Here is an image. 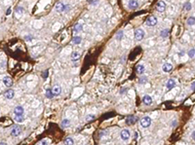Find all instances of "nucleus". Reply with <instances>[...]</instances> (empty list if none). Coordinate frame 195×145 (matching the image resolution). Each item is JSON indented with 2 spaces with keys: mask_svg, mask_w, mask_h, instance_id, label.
<instances>
[{
  "mask_svg": "<svg viewBox=\"0 0 195 145\" xmlns=\"http://www.w3.org/2000/svg\"><path fill=\"white\" fill-rule=\"evenodd\" d=\"M37 145H48V143H47L46 140H42V141H39V142L37 143Z\"/></svg>",
  "mask_w": 195,
  "mask_h": 145,
  "instance_id": "obj_32",
  "label": "nucleus"
},
{
  "mask_svg": "<svg viewBox=\"0 0 195 145\" xmlns=\"http://www.w3.org/2000/svg\"><path fill=\"white\" fill-rule=\"evenodd\" d=\"M191 87H192L193 89H195V82H193V83L191 84Z\"/></svg>",
  "mask_w": 195,
  "mask_h": 145,
  "instance_id": "obj_39",
  "label": "nucleus"
},
{
  "mask_svg": "<svg viewBox=\"0 0 195 145\" xmlns=\"http://www.w3.org/2000/svg\"><path fill=\"white\" fill-rule=\"evenodd\" d=\"M143 101L146 105H150L152 103V97H150L149 95H146L145 97H143Z\"/></svg>",
  "mask_w": 195,
  "mask_h": 145,
  "instance_id": "obj_12",
  "label": "nucleus"
},
{
  "mask_svg": "<svg viewBox=\"0 0 195 145\" xmlns=\"http://www.w3.org/2000/svg\"><path fill=\"white\" fill-rule=\"evenodd\" d=\"M146 81H147V78L146 77H142L140 79V84H146Z\"/></svg>",
  "mask_w": 195,
  "mask_h": 145,
  "instance_id": "obj_31",
  "label": "nucleus"
},
{
  "mask_svg": "<svg viewBox=\"0 0 195 145\" xmlns=\"http://www.w3.org/2000/svg\"><path fill=\"white\" fill-rule=\"evenodd\" d=\"M70 124V121L68 120V119H65L64 121H63V123H62V126L63 127H65V126H68Z\"/></svg>",
  "mask_w": 195,
  "mask_h": 145,
  "instance_id": "obj_29",
  "label": "nucleus"
},
{
  "mask_svg": "<svg viewBox=\"0 0 195 145\" xmlns=\"http://www.w3.org/2000/svg\"><path fill=\"white\" fill-rule=\"evenodd\" d=\"M65 5H64L63 3H57V5L55 7V9H56L57 12H64L65 11Z\"/></svg>",
  "mask_w": 195,
  "mask_h": 145,
  "instance_id": "obj_17",
  "label": "nucleus"
},
{
  "mask_svg": "<svg viewBox=\"0 0 195 145\" xmlns=\"http://www.w3.org/2000/svg\"><path fill=\"white\" fill-rule=\"evenodd\" d=\"M156 23H157V19H156L154 16L149 17V18L147 19V21H146V24L149 25V26H154Z\"/></svg>",
  "mask_w": 195,
  "mask_h": 145,
  "instance_id": "obj_4",
  "label": "nucleus"
},
{
  "mask_svg": "<svg viewBox=\"0 0 195 145\" xmlns=\"http://www.w3.org/2000/svg\"><path fill=\"white\" fill-rule=\"evenodd\" d=\"M128 7L132 10H135L139 7V2L137 0H130L129 3H128Z\"/></svg>",
  "mask_w": 195,
  "mask_h": 145,
  "instance_id": "obj_9",
  "label": "nucleus"
},
{
  "mask_svg": "<svg viewBox=\"0 0 195 145\" xmlns=\"http://www.w3.org/2000/svg\"><path fill=\"white\" fill-rule=\"evenodd\" d=\"M191 137H192V139H193V140L195 141V130L193 131V132H192V133H191Z\"/></svg>",
  "mask_w": 195,
  "mask_h": 145,
  "instance_id": "obj_37",
  "label": "nucleus"
},
{
  "mask_svg": "<svg viewBox=\"0 0 195 145\" xmlns=\"http://www.w3.org/2000/svg\"><path fill=\"white\" fill-rule=\"evenodd\" d=\"M71 58H72V61L73 62H76V61H78L80 59V54L77 53V52H74V53H72Z\"/></svg>",
  "mask_w": 195,
  "mask_h": 145,
  "instance_id": "obj_20",
  "label": "nucleus"
},
{
  "mask_svg": "<svg viewBox=\"0 0 195 145\" xmlns=\"http://www.w3.org/2000/svg\"><path fill=\"white\" fill-rule=\"evenodd\" d=\"M187 55H188L189 58H195V49L189 50V52L187 53Z\"/></svg>",
  "mask_w": 195,
  "mask_h": 145,
  "instance_id": "obj_28",
  "label": "nucleus"
},
{
  "mask_svg": "<svg viewBox=\"0 0 195 145\" xmlns=\"http://www.w3.org/2000/svg\"><path fill=\"white\" fill-rule=\"evenodd\" d=\"M82 41L81 37H79V36H74L73 37V39H72V43L73 44H75V45H78V44H80Z\"/></svg>",
  "mask_w": 195,
  "mask_h": 145,
  "instance_id": "obj_19",
  "label": "nucleus"
},
{
  "mask_svg": "<svg viewBox=\"0 0 195 145\" xmlns=\"http://www.w3.org/2000/svg\"><path fill=\"white\" fill-rule=\"evenodd\" d=\"M145 70H146V67L144 64H139L136 67V71H137L138 74H143L145 72Z\"/></svg>",
  "mask_w": 195,
  "mask_h": 145,
  "instance_id": "obj_16",
  "label": "nucleus"
},
{
  "mask_svg": "<svg viewBox=\"0 0 195 145\" xmlns=\"http://www.w3.org/2000/svg\"><path fill=\"white\" fill-rule=\"evenodd\" d=\"M23 12H24V8H22V7H18V8L16 9V13L18 14V15H19V14H20V15H22V14H23Z\"/></svg>",
  "mask_w": 195,
  "mask_h": 145,
  "instance_id": "obj_30",
  "label": "nucleus"
},
{
  "mask_svg": "<svg viewBox=\"0 0 195 145\" xmlns=\"http://www.w3.org/2000/svg\"><path fill=\"white\" fill-rule=\"evenodd\" d=\"M10 13H11V9L9 8V9L7 10V13H6V14H7V15H10Z\"/></svg>",
  "mask_w": 195,
  "mask_h": 145,
  "instance_id": "obj_38",
  "label": "nucleus"
},
{
  "mask_svg": "<svg viewBox=\"0 0 195 145\" xmlns=\"http://www.w3.org/2000/svg\"><path fill=\"white\" fill-rule=\"evenodd\" d=\"M0 145H7V144H6L5 142H1V143H0Z\"/></svg>",
  "mask_w": 195,
  "mask_h": 145,
  "instance_id": "obj_40",
  "label": "nucleus"
},
{
  "mask_svg": "<svg viewBox=\"0 0 195 145\" xmlns=\"http://www.w3.org/2000/svg\"><path fill=\"white\" fill-rule=\"evenodd\" d=\"M138 121V118L137 117H135V116H129L127 119H126V124L127 125H129V126H131V125H134L136 122Z\"/></svg>",
  "mask_w": 195,
  "mask_h": 145,
  "instance_id": "obj_7",
  "label": "nucleus"
},
{
  "mask_svg": "<svg viewBox=\"0 0 195 145\" xmlns=\"http://www.w3.org/2000/svg\"><path fill=\"white\" fill-rule=\"evenodd\" d=\"M52 92H53V94H54L55 96H59V95L62 93V88H61L60 86L56 85V86H54V87H53Z\"/></svg>",
  "mask_w": 195,
  "mask_h": 145,
  "instance_id": "obj_13",
  "label": "nucleus"
},
{
  "mask_svg": "<svg viewBox=\"0 0 195 145\" xmlns=\"http://www.w3.org/2000/svg\"><path fill=\"white\" fill-rule=\"evenodd\" d=\"M160 35H161L162 37H164V38L168 37V35H169V29H164V30H162L161 33H160Z\"/></svg>",
  "mask_w": 195,
  "mask_h": 145,
  "instance_id": "obj_27",
  "label": "nucleus"
},
{
  "mask_svg": "<svg viewBox=\"0 0 195 145\" xmlns=\"http://www.w3.org/2000/svg\"><path fill=\"white\" fill-rule=\"evenodd\" d=\"M145 31L142 29V28H138V29H136V31H135V38H136V40L137 41H141V40H143L144 39V37H145Z\"/></svg>",
  "mask_w": 195,
  "mask_h": 145,
  "instance_id": "obj_2",
  "label": "nucleus"
},
{
  "mask_svg": "<svg viewBox=\"0 0 195 145\" xmlns=\"http://www.w3.org/2000/svg\"><path fill=\"white\" fill-rule=\"evenodd\" d=\"M187 24L188 25H193L195 24V17H190V18H188V20H187Z\"/></svg>",
  "mask_w": 195,
  "mask_h": 145,
  "instance_id": "obj_22",
  "label": "nucleus"
},
{
  "mask_svg": "<svg viewBox=\"0 0 195 145\" xmlns=\"http://www.w3.org/2000/svg\"><path fill=\"white\" fill-rule=\"evenodd\" d=\"M22 132V129L21 127H18V126H15L13 129H12V131H11V134L13 136H19L20 133Z\"/></svg>",
  "mask_w": 195,
  "mask_h": 145,
  "instance_id": "obj_8",
  "label": "nucleus"
},
{
  "mask_svg": "<svg viewBox=\"0 0 195 145\" xmlns=\"http://www.w3.org/2000/svg\"><path fill=\"white\" fill-rule=\"evenodd\" d=\"M73 144H74V141H73V139H72L71 137H67V138H65V145H73Z\"/></svg>",
  "mask_w": 195,
  "mask_h": 145,
  "instance_id": "obj_21",
  "label": "nucleus"
},
{
  "mask_svg": "<svg viewBox=\"0 0 195 145\" xmlns=\"http://www.w3.org/2000/svg\"><path fill=\"white\" fill-rule=\"evenodd\" d=\"M15 121H16L17 123H23L24 121V117L23 116H17L15 117V119H14Z\"/></svg>",
  "mask_w": 195,
  "mask_h": 145,
  "instance_id": "obj_24",
  "label": "nucleus"
},
{
  "mask_svg": "<svg viewBox=\"0 0 195 145\" xmlns=\"http://www.w3.org/2000/svg\"><path fill=\"white\" fill-rule=\"evenodd\" d=\"M175 86H176V81L174 80V79H169V80H168L167 85H166V87H167L168 90H172Z\"/></svg>",
  "mask_w": 195,
  "mask_h": 145,
  "instance_id": "obj_15",
  "label": "nucleus"
},
{
  "mask_svg": "<svg viewBox=\"0 0 195 145\" xmlns=\"http://www.w3.org/2000/svg\"><path fill=\"white\" fill-rule=\"evenodd\" d=\"M5 97L7 98V99H12L13 97H14V96H15V92H14V90H8L6 93H5Z\"/></svg>",
  "mask_w": 195,
  "mask_h": 145,
  "instance_id": "obj_14",
  "label": "nucleus"
},
{
  "mask_svg": "<svg viewBox=\"0 0 195 145\" xmlns=\"http://www.w3.org/2000/svg\"><path fill=\"white\" fill-rule=\"evenodd\" d=\"M3 83H4V85H5L6 87H12L13 84H14L12 78H11V77H8V76H6V77L3 78Z\"/></svg>",
  "mask_w": 195,
  "mask_h": 145,
  "instance_id": "obj_6",
  "label": "nucleus"
},
{
  "mask_svg": "<svg viewBox=\"0 0 195 145\" xmlns=\"http://www.w3.org/2000/svg\"><path fill=\"white\" fill-rule=\"evenodd\" d=\"M115 37H116L117 40H121V39L123 38V31H122V30H119V31L117 32V34H116Z\"/></svg>",
  "mask_w": 195,
  "mask_h": 145,
  "instance_id": "obj_26",
  "label": "nucleus"
},
{
  "mask_svg": "<svg viewBox=\"0 0 195 145\" xmlns=\"http://www.w3.org/2000/svg\"><path fill=\"white\" fill-rule=\"evenodd\" d=\"M130 136H131V133H130V130H129V129H123V130L121 131V133H120V137H121V139L124 140V141L128 140V139L130 138Z\"/></svg>",
  "mask_w": 195,
  "mask_h": 145,
  "instance_id": "obj_3",
  "label": "nucleus"
},
{
  "mask_svg": "<svg viewBox=\"0 0 195 145\" xmlns=\"http://www.w3.org/2000/svg\"><path fill=\"white\" fill-rule=\"evenodd\" d=\"M24 39H25V40H27V41H30V40H32L33 39V37L31 36V35H27V36H25V37H24Z\"/></svg>",
  "mask_w": 195,
  "mask_h": 145,
  "instance_id": "obj_33",
  "label": "nucleus"
},
{
  "mask_svg": "<svg viewBox=\"0 0 195 145\" xmlns=\"http://www.w3.org/2000/svg\"><path fill=\"white\" fill-rule=\"evenodd\" d=\"M141 125L143 128H148L151 125V118L149 116H145L141 120Z\"/></svg>",
  "mask_w": 195,
  "mask_h": 145,
  "instance_id": "obj_1",
  "label": "nucleus"
},
{
  "mask_svg": "<svg viewBox=\"0 0 195 145\" xmlns=\"http://www.w3.org/2000/svg\"><path fill=\"white\" fill-rule=\"evenodd\" d=\"M94 118H95V116H94V115H88V116L86 117V120L90 121V119H94Z\"/></svg>",
  "mask_w": 195,
  "mask_h": 145,
  "instance_id": "obj_34",
  "label": "nucleus"
},
{
  "mask_svg": "<svg viewBox=\"0 0 195 145\" xmlns=\"http://www.w3.org/2000/svg\"><path fill=\"white\" fill-rule=\"evenodd\" d=\"M24 107L23 106H17L15 107V109H14V113L16 114L17 116H23L24 115Z\"/></svg>",
  "mask_w": 195,
  "mask_h": 145,
  "instance_id": "obj_10",
  "label": "nucleus"
},
{
  "mask_svg": "<svg viewBox=\"0 0 195 145\" xmlns=\"http://www.w3.org/2000/svg\"><path fill=\"white\" fill-rule=\"evenodd\" d=\"M82 29H83V26L80 23H76L74 25V27H73V31L74 32H80V31H82Z\"/></svg>",
  "mask_w": 195,
  "mask_h": 145,
  "instance_id": "obj_18",
  "label": "nucleus"
},
{
  "mask_svg": "<svg viewBox=\"0 0 195 145\" xmlns=\"http://www.w3.org/2000/svg\"><path fill=\"white\" fill-rule=\"evenodd\" d=\"M138 137H139V132L135 131V139H138Z\"/></svg>",
  "mask_w": 195,
  "mask_h": 145,
  "instance_id": "obj_36",
  "label": "nucleus"
},
{
  "mask_svg": "<svg viewBox=\"0 0 195 145\" xmlns=\"http://www.w3.org/2000/svg\"><path fill=\"white\" fill-rule=\"evenodd\" d=\"M162 69L164 72H170L173 69V65H172V63H170V62H166V63L163 64Z\"/></svg>",
  "mask_w": 195,
  "mask_h": 145,
  "instance_id": "obj_11",
  "label": "nucleus"
},
{
  "mask_svg": "<svg viewBox=\"0 0 195 145\" xmlns=\"http://www.w3.org/2000/svg\"><path fill=\"white\" fill-rule=\"evenodd\" d=\"M46 97H48V98H53V97H55V95L53 94V92L51 90H47L46 91Z\"/></svg>",
  "mask_w": 195,
  "mask_h": 145,
  "instance_id": "obj_25",
  "label": "nucleus"
},
{
  "mask_svg": "<svg viewBox=\"0 0 195 145\" xmlns=\"http://www.w3.org/2000/svg\"><path fill=\"white\" fill-rule=\"evenodd\" d=\"M42 76H43L44 78H47V77H48V70H46V71L44 72V75H42Z\"/></svg>",
  "mask_w": 195,
  "mask_h": 145,
  "instance_id": "obj_35",
  "label": "nucleus"
},
{
  "mask_svg": "<svg viewBox=\"0 0 195 145\" xmlns=\"http://www.w3.org/2000/svg\"><path fill=\"white\" fill-rule=\"evenodd\" d=\"M165 9H166V3L164 2V1H159L157 4H156V10L158 11V12H164L165 11Z\"/></svg>",
  "mask_w": 195,
  "mask_h": 145,
  "instance_id": "obj_5",
  "label": "nucleus"
},
{
  "mask_svg": "<svg viewBox=\"0 0 195 145\" xmlns=\"http://www.w3.org/2000/svg\"><path fill=\"white\" fill-rule=\"evenodd\" d=\"M191 8H192V6H191V3H190V2H186V3L183 5V9H184L185 11H189V10H191Z\"/></svg>",
  "mask_w": 195,
  "mask_h": 145,
  "instance_id": "obj_23",
  "label": "nucleus"
}]
</instances>
